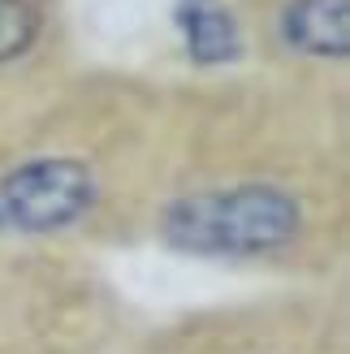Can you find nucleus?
Returning a JSON list of instances; mask_svg holds the SVG:
<instances>
[{
    "label": "nucleus",
    "instance_id": "1",
    "mask_svg": "<svg viewBox=\"0 0 350 354\" xmlns=\"http://www.w3.org/2000/svg\"><path fill=\"white\" fill-rule=\"evenodd\" d=\"M299 229H303L299 199L268 182L182 194L165 212L169 246L190 255H268L294 242Z\"/></svg>",
    "mask_w": 350,
    "mask_h": 354
},
{
    "label": "nucleus",
    "instance_id": "2",
    "mask_svg": "<svg viewBox=\"0 0 350 354\" xmlns=\"http://www.w3.org/2000/svg\"><path fill=\"white\" fill-rule=\"evenodd\" d=\"M95 203V173L74 156H44L0 182V221L22 234H57Z\"/></svg>",
    "mask_w": 350,
    "mask_h": 354
},
{
    "label": "nucleus",
    "instance_id": "3",
    "mask_svg": "<svg viewBox=\"0 0 350 354\" xmlns=\"http://www.w3.org/2000/svg\"><path fill=\"white\" fill-rule=\"evenodd\" d=\"M282 39L303 57H346L350 0H290L282 13Z\"/></svg>",
    "mask_w": 350,
    "mask_h": 354
},
{
    "label": "nucleus",
    "instance_id": "4",
    "mask_svg": "<svg viewBox=\"0 0 350 354\" xmlns=\"http://www.w3.org/2000/svg\"><path fill=\"white\" fill-rule=\"evenodd\" d=\"M173 17H178L186 57L195 65H225L242 52L238 22L221 0H178V13Z\"/></svg>",
    "mask_w": 350,
    "mask_h": 354
},
{
    "label": "nucleus",
    "instance_id": "5",
    "mask_svg": "<svg viewBox=\"0 0 350 354\" xmlns=\"http://www.w3.org/2000/svg\"><path fill=\"white\" fill-rule=\"evenodd\" d=\"M39 39V9L30 0H0V65L26 57Z\"/></svg>",
    "mask_w": 350,
    "mask_h": 354
}]
</instances>
